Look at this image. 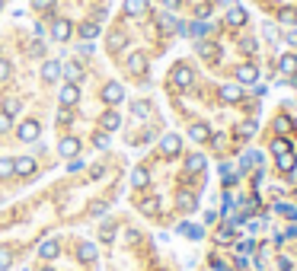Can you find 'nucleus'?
Listing matches in <instances>:
<instances>
[{
	"mask_svg": "<svg viewBox=\"0 0 297 271\" xmlns=\"http://www.w3.org/2000/svg\"><path fill=\"white\" fill-rule=\"evenodd\" d=\"M275 128H278V131H291V118H287V115H278Z\"/></svg>",
	"mask_w": 297,
	"mask_h": 271,
	"instance_id": "41",
	"label": "nucleus"
},
{
	"mask_svg": "<svg viewBox=\"0 0 297 271\" xmlns=\"http://www.w3.org/2000/svg\"><path fill=\"white\" fill-rule=\"evenodd\" d=\"M7 77H10V64H7V61H4V58H0V83H4V80H7Z\"/></svg>",
	"mask_w": 297,
	"mask_h": 271,
	"instance_id": "46",
	"label": "nucleus"
},
{
	"mask_svg": "<svg viewBox=\"0 0 297 271\" xmlns=\"http://www.w3.org/2000/svg\"><path fill=\"white\" fill-rule=\"evenodd\" d=\"M58 121H61V125H71V121H74L71 109H61V112H58Z\"/></svg>",
	"mask_w": 297,
	"mask_h": 271,
	"instance_id": "43",
	"label": "nucleus"
},
{
	"mask_svg": "<svg viewBox=\"0 0 297 271\" xmlns=\"http://www.w3.org/2000/svg\"><path fill=\"white\" fill-rule=\"evenodd\" d=\"M77 99H80V90H77V83L61 86V106H64V109H71Z\"/></svg>",
	"mask_w": 297,
	"mask_h": 271,
	"instance_id": "7",
	"label": "nucleus"
},
{
	"mask_svg": "<svg viewBox=\"0 0 297 271\" xmlns=\"http://www.w3.org/2000/svg\"><path fill=\"white\" fill-rule=\"evenodd\" d=\"M4 131H10V115H7V112H0V134H4Z\"/></svg>",
	"mask_w": 297,
	"mask_h": 271,
	"instance_id": "47",
	"label": "nucleus"
},
{
	"mask_svg": "<svg viewBox=\"0 0 297 271\" xmlns=\"http://www.w3.org/2000/svg\"><path fill=\"white\" fill-rule=\"evenodd\" d=\"M32 7H36V10H51L55 0H32Z\"/></svg>",
	"mask_w": 297,
	"mask_h": 271,
	"instance_id": "44",
	"label": "nucleus"
},
{
	"mask_svg": "<svg viewBox=\"0 0 297 271\" xmlns=\"http://www.w3.org/2000/svg\"><path fill=\"white\" fill-rule=\"evenodd\" d=\"M4 112H7V115H16V112H20V99H7V106H4Z\"/></svg>",
	"mask_w": 297,
	"mask_h": 271,
	"instance_id": "39",
	"label": "nucleus"
},
{
	"mask_svg": "<svg viewBox=\"0 0 297 271\" xmlns=\"http://www.w3.org/2000/svg\"><path fill=\"white\" fill-rule=\"evenodd\" d=\"M131 112H134L137 118H144L147 112H151V106H147V102H134V106H131Z\"/></svg>",
	"mask_w": 297,
	"mask_h": 271,
	"instance_id": "38",
	"label": "nucleus"
},
{
	"mask_svg": "<svg viewBox=\"0 0 297 271\" xmlns=\"http://www.w3.org/2000/svg\"><path fill=\"white\" fill-rule=\"evenodd\" d=\"M42 271H51V268H42Z\"/></svg>",
	"mask_w": 297,
	"mask_h": 271,
	"instance_id": "55",
	"label": "nucleus"
},
{
	"mask_svg": "<svg viewBox=\"0 0 297 271\" xmlns=\"http://www.w3.org/2000/svg\"><path fill=\"white\" fill-rule=\"evenodd\" d=\"M217 4H221V7H233V4H237V0H217Z\"/></svg>",
	"mask_w": 297,
	"mask_h": 271,
	"instance_id": "52",
	"label": "nucleus"
},
{
	"mask_svg": "<svg viewBox=\"0 0 297 271\" xmlns=\"http://www.w3.org/2000/svg\"><path fill=\"white\" fill-rule=\"evenodd\" d=\"M240 96H243L240 83H224V86H221V99H227V102H237Z\"/></svg>",
	"mask_w": 297,
	"mask_h": 271,
	"instance_id": "16",
	"label": "nucleus"
},
{
	"mask_svg": "<svg viewBox=\"0 0 297 271\" xmlns=\"http://www.w3.org/2000/svg\"><path fill=\"white\" fill-rule=\"evenodd\" d=\"M39 255H42V258H55V255H58V242H55V239H45V242L39 246Z\"/></svg>",
	"mask_w": 297,
	"mask_h": 271,
	"instance_id": "22",
	"label": "nucleus"
},
{
	"mask_svg": "<svg viewBox=\"0 0 297 271\" xmlns=\"http://www.w3.org/2000/svg\"><path fill=\"white\" fill-rule=\"evenodd\" d=\"M278 169H281V172H294V153L278 156Z\"/></svg>",
	"mask_w": 297,
	"mask_h": 271,
	"instance_id": "31",
	"label": "nucleus"
},
{
	"mask_svg": "<svg viewBox=\"0 0 297 271\" xmlns=\"http://www.w3.org/2000/svg\"><path fill=\"white\" fill-rule=\"evenodd\" d=\"M214 239L217 242H233V239H237V233H233V226H221V230H217V236H214Z\"/></svg>",
	"mask_w": 297,
	"mask_h": 271,
	"instance_id": "28",
	"label": "nucleus"
},
{
	"mask_svg": "<svg viewBox=\"0 0 297 271\" xmlns=\"http://www.w3.org/2000/svg\"><path fill=\"white\" fill-rule=\"evenodd\" d=\"M128 71H131V74H144V71H147V58L141 55V51L128 55Z\"/></svg>",
	"mask_w": 297,
	"mask_h": 271,
	"instance_id": "13",
	"label": "nucleus"
},
{
	"mask_svg": "<svg viewBox=\"0 0 297 271\" xmlns=\"http://www.w3.org/2000/svg\"><path fill=\"white\" fill-rule=\"evenodd\" d=\"M272 153H275V156L291 153V141H284V137H275V141H272Z\"/></svg>",
	"mask_w": 297,
	"mask_h": 271,
	"instance_id": "23",
	"label": "nucleus"
},
{
	"mask_svg": "<svg viewBox=\"0 0 297 271\" xmlns=\"http://www.w3.org/2000/svg\"><path fill=\"white\" fill-rule=\"evenodd\" d=\"M189 134L195 137V141H205V137L211 134V131H208V125H192V128H189Z\"/></svg>",
	"mask_w": 297,
	"mask_h": 271,
	"instance_id": "34",
	"label": "nucleus"
},
{
	"mask_svg": "<svg viewBox=\"0 0 297 271\" xmlns=\"http://www.w3.org/2000/svg\"><path fill=\"white\" fill-rule=\"evenodd\" d=\"M121 128V115H118V112H106V115H102V131H118Z\"/></svg>",
	"mask_w": 297,
	"mask_h": 271,
	"instance_id": "17",
	"label": "nucleus"
},
{
	"mask_svg": "<svg viewBox=\"0 0 297 271\" xmlns=\"http://www.w3.org/2000/svg\"><path fill=\"white\" fill-rule=\"evenodd\" d=\"M71 32H74V26H71V20H64V16H58V20L51 23V39L55 42H67Z\"/></svg>",
	"mask_w": 297,
	"mask_h": 271,
	"instance_id": "1",
	"label": "nucleus"
},
{
	"mask_svg": "<svg viewBox=\"0 0 297 271\" xmlns=\"http://www.w3.org/2000/svg\"><path fill=\"white\" fill-rule=\"evenodd\" d=\"M198 55H202V58H217V55H221V51H217V45H211V42H198Z\"/></svg>",
	"mask_w": 297,
	"mask_h": 271,
	"instance_id": "26",
	"label": "nucleus"
},
{
	"mask_svg": "<svg viewBox=\"0 0 297 271\" xmlns=\"http://www.w3.org/2000/svg\"><path fill=\"white\" fill-rule=\"evenodd\" d=\"M16 134H20V141H36L39 137V121H23V125L16 128Z\"/></svg>",
	"mask_w": 297,
	"mask_h": 271,
	"instance_id": "10",
	"label": "nucleus"
},
{
	"mask_svg": "<svg viewBox=\"0 0 297 271\" xmlns=\"http://www.w3.org/2000/svg\"><path fill=\"white\" fill-rule=\"evenodd\" d=\"M29 55H32V58H42V55H45V45H42V42H32V45H29Z\"/></svg>",
	"mask_w": 297,
	"mask_h": 271,
	"instance_id": "40",
	"label": "nucleus"
},
{
	"mask_svg": "<svg viewBox=\"0 0 297 271\" xmlns=\"http://www.w3.org/2000/svg\"><path fill=\"white\" fill-rule=\"evenodd\" d=\"M32 172H36V160H29V156L13 160V176H32Z\"/></svg>",
	"mask_w": 297,
	"mask_h": 271,
	"instance_id": "8",
	"label": "nucleus"
},
{
	"mask_svg": "<svg viewBox=\"0 0 297 271\" xmlns=\"http://www.w3.org/2000/svg\"><path fill=\"white\" fill-rule=\"evenodd\" d=\"M157 211V201H144V214H154Z\"/></svg>",
	"mask_w": 297,
	"mask_h": 271,
	"instance_id": "50",
	"label": "nucleus"
},
{
	"mask_svg": "<svg viewBox=\"0 0 297 271\" xmlns=\"http://www.w3.org/2000/svg\"><path fill=\"white\" fill-rule=\"evenodd\" d=\"M160 150L167 153V156H176V153L182 150V137H179V134H167V137L160 141Z\"/></svg>",
	"mask_w": 297,
	"mask_h": 271,
	"instance_id": "5",
	"label": "nucleus"
},
{
	"mask_svg": "<svg viewBox=\"0 0 297 271\" xmlns=\"http://www.w3.org/2000/svg\"><path fill=\"white\" fill-rule=\"evenodd\" d=\"M256 134V121H243L240 125V137H252Z\"/></svg>",
	"mask_w": 297,
	"mask_h": 271,
	"instance_id": "36",
	"label": "nucleus"
},
{
	"mask_svg": "<svg viewBox=\"0 0 297 271\" xmlns=\"http://www.w3.org/2000/svg\"><path fill=\"white\" fill-rule=\"evenodd\" d=\"M243 51H246V55H249V51H256V39H243V45H240Z\"/></svg>",
	"mask_w": 297,
	"mask_h": 271,
	"instance_id": "48",
	"label": "nucleus"
},
{
	"mask_svg": "<svg viewBox=\"0 0 297 271\" xmlns=\"http://www.w3.org/2000/svg\"><path fill=\"white\" fill-rule=\"evenodd\" d=\"M157 23H160L163 32H186V26H182L176 16H170V13H160V16H157Z\"/></svg>",
	"mask_w": 297,
	"mask_h": 271,
	"instance_id": "6",
	"label": "nucleus"
},
{
	"mask_svg": "<svg viewBox=\"0 0 297 271\" xmlns=\"http://www.w3.org/2000/svg\"><path fill=\"white\" fill-rule=\"evenodd\" d=\"M121 99H125V86H121V83H106V86H102V102L118 106Z\"/></svg>",
	"mask_w": 297,
	"mask_h": 271,
	"instance_id": "3",
	"label": "nucleus"
},
{
	"mask_svg": "<svg viewBox=\"0 0 297 271\" xmlns=\"http://www.w3.org/2000/svg\"><path fill=\"white\" fill-rule=\"evenodd\" d=\"M163 4H167V7H170V10H173V7H176V4H179V0H163Z\"/></svg>",
	"mask_w": 297,
	"mask_h": 271,
	"instance_id": "53",
	"label": "nucleus"
},
{
	"mask_svg": "<svg viewBox=\"0 0 297 271\" xmlns=\"http://www.w3.org/2000/svg\"><path fill=\"white\" fill-rule=\"evenodd\" d=\"M195 204H198V201H195L192 191H179V195H176V207L182 214H192V211H195Z\"/></svg>",
	"mask_w": 297,
	"mask_h": 271,
	"instance_id": "9",
	"label": "nucleus"
},
{
	"mask_svg": "<svg viewBox=\"0 0 297 271\" xmlns=\"http://www.w3.org/2000/svg\"><path fill=\"white\" fill-rule=\"evenodd\" d=\"M186 169L192 172V176H195V172H202V169H205V156H202V153H192L189 160H186Z\"/></svg>",
	"mask_w": 297,
	"mask_h": 271,
	"instance_id": "20",
	"label": "nucleus"
},
{
	"mask_svg": "<svg viewBox=\"0 0 297 271\" xmlns=\"http://www.w3.org/2000/svg\"><path fill=\"white\" fill-rule=\"evenodd\" d=\"M259 163H262V153H259V150H249V153L240 160V166H243V169H249V166H259Z\"/></svg>",
	"mask_w": 297,
	"mask_h": 271,
	"instance_id": "27",
	"label": "nucleus"
},
{
	"mask_svg": "<svg viewBox=\"0 0 297 271\" xmlns=\"http://www.w3.org/2000/svg\"><path fill=\"white\" fill-rule=\"evenodd\" d=\"M0 10H4V0H0Z\"/></svg>",
	"mask_w": 297,
	"mask_h": 271,
	"instance_id": "54",
	"label": "nucleus"
},
{
	"mask_svg": "<svg viewBox=\"0 0 297 271\" xmlns=\"http://www.w3.org/2000/svg\"><path fill=\"white\" fill-rule=\"evenodd\" d=\"M61 77V64L58 61H45V67H42V80L51 83V80H58Z\"/></svg>",
	"mask_w": 297,
	"mask_h": 271,
	"instance_id": "15",
	"label": "nucleus"
},
{
	"mask_svg": "<svg viewBox=\"0 0 297 271\" xmlns=\"http://www.w3.org/2000/svg\"><path fill=\"white\" fill-rule=\"evenodd\" d=\"M10 268V249H0V271Z\"/></svg>",
	"mask_w": 297,
	"mask_h": 271,
	"instance_id": "42",
	"label": "nucleus"
},
{
	"mask_svg": "<svg viewBox=\"0 0 297 271\" xmlns=\"http://www.w3.org/2000/svg\"><path fill=\"white\" fill-rule=\"evenodd\" d=\"M259 80V67L256 64H240L237 67V83H256Z\"/></svg>",
	"mask_w": 297,
	"mask_h": 271,
	"instance_id": "4",
	"label": "nucleus"
},
{
	"mask_svg": "<svg viewBox=\"0 0 297 271\" xmlns=\"http://www.w3.org/2000/svg\"><path fill=\"white\" fill-rule=\"evenodd\" d=\"M125 48V32H112L109 36V51H121Z\"/></svg>",
	"mask_w": 297,
	"mask_h": 271,
	"instance_id": "29",
	"label": "nucleus"
},
{
	"mask_svg": "<svg viewBox=\"0 0 297 271\" xmlns=\"http://www.w3.org/2000/svg\"><path fill=\"white\" fill-rule=\"evenodd\" d=\"M179 233H189V239H202L205 236V230L195 226V223H179Z\"/></svg>",
	"mask_w": 297,
	"mask_h": 271,
	"instance_id": "24",
	"label": "nucleus"
},
{
	"mask_svg": "<svg viewBox=\"0 0 297 271\" xmlns=\"http://www.w3.org/2000/svg\"><path fill=\"white\" fill-rule=\"evenodd\" d=\"M275 211H278V214H284V217H291V220H297V207H294V204H281V201H278Z\"/></svg>",
	"mask_w": 297,
	"mask_h": 271,
	"instance_id": "35",
	"label": "nucleus"
},
{
	"mask_svg": "<svg viewBox=\"0 0 297 271\" xmlns=\"http://www.w3.org/2000/svg\"><path fill=\"white\" fill-rule=\"evenodd\" d=\"M77 258L80 261H96V246L93 242H80V246H77Z\"/></svg>",
	"mask_w": 297,
	"mask_h": 271,
	"instance_id": "18",
	"label": "nucleus"
},
{
	"mask_svg": "<svg viewBox=\"0 0 297 271\" xmlns=\"http://www.w3.org/2000/svg\"><path fill=\"white\" fill-rule=\"evenodd\" d=\"M287 42H291V45H297V32H287Z\"/></svg>",
	"mask_w": 297,
	"mask_h": 271,
	"instance_id": "51",
	"label": "nucleus"
},
{
	"mask_svg": "<svg viewBox=\"0 0 297 271\" xmlns=\"http://www.w3.org/2000/svg\"><path fill=\"white\" fill-rule=\"evenodd\" d=\"M192 80H195V77H192V67L189 64H176V67H173V83H176L179 90H189Z\"/></svg>",
	"mask_w": 297,
	"mask_h": 271,
	"instance_id": "2",
	"label": "nucleus"
},
{
	"mask_svg": "<svg viewBox=\"0 0 297 271\" xmlns=\"http://www.w3.org/2000/svg\"><path fill=\"white\" fill-rule=\"evenodd\" d=\"M131 185H134V188H147V185H151V172H147L144 166L131 169Z\"/></svg>",
	"mask_w": 297,
	"mask_h": 271,
	"instance_id": "12",
	"label": "nucleus"
},
{
	"mask_svg": "<svg viewBox=\"0 0 297 271\" xmlns=\"http://www.w3.org/2000/svg\"><path fill=\"white\" fill-rule=\"evenodd\" d=\"M278 271H291V258H284V255L278 258Z\"/></svg>",
	"mask_w": 297,
	"mask_h": 271,
	"instance_id": "49",
	"label": "nucleus"
},
{
	"mask_svg": "<svg viewBox=\"0 0 297 271\" xmlns=\"http://www.w3.org/2000/svg\"><path fill=\"white\" fill-rule=\"evenodd\" d=\"M13 176V160H0V179Z\"/></svg>",
	"mask_w": 297,
	"mask_h": 271,
	"instance_id": "37",
	"label": "nucleus"
},
{
	"mask_svg": "<svg viewBox=\"0 0 297 271\" xmlns=\"http://www.w3.org/2000/svg\"><path fill=\"white\" fill-rule=\"evenodd\" d=\"M205 32H211V26H208V23H202V20H198V23H192V26H189V36H195V39H202V36H205Z\"/></svg>",
	"mask_w": 297,
	"mask_h": 271,
	"instance_id": "30",
	"label": "nucleus"
},
{
	"mask_svg": "<svg viewBox=\"0 0 297 271\" xmlns=\"http://www.w3.org/2000/svg\"><path fill=\"white\" fill-rule=\"evenodd\" d=\"M278 67H281L284 77H294L297 74V58L294 55H281V64H278Z\"/></svg>",
	"mask_w": 297,
	"mask_h": 271,
	"instance_id": "19",
	"label": "nucleus"
},
{
	"mask_svg": "<svg viewBox=\"0 0 297 271\" xmlns=\"http://www.w3.org/2000/svg\"><path fill=\"white\" fill-rule=\"evenodd\" d=\"M58 150H61V156H77L80 153V141H77V137H64V141L58 144Z\"/></svg>",
	"mask_w": 297,
	"mask_h": 271,
	"instance_id": "14",
	"label": "nucleus"
},
{
	"mask_svg": "<svg viewBox=\"0 0 297 271\" xmlns=\"http://www.w3.org/2000/svg\"><path fill=\"white\" fill-rule=\"evenodd\" d=\"M246 23V10H243V7H227V26H233V29H237V26H243Z\"/></svg>",
	"mask_w": 297,
	"mask_h": 271,
	"instance_id": "11",
	"label": "nucleus"
},
{
	"mask_svg": "<svg viewBox=\"0 0 297 271\" xmlns=\"http://www.w3.org/2000/svg\"><path fill=\"white\" fill-rule=\"evenodd\" d=\"M125 10H128L131 16H141V13H144V0H125Z\"/></svg>",
	"mask_w": 297,
	"mask_h": 271,
	"instance_id": "32",
	"label": "nucleus"
},
{
	"mask_svg": "<svg viewBox=\"0 0 297 271\" xmlns=\"http://www.w3.org/2000/svg\"><path fill=\"white\" fill-rule=\"evenodd\" d=\"M64 77H67V83H77V80L83 77L80 64H77V61H71V64H64Z\"/></svg>",
	"mask_w": 297,
	"mask_h": 271,
	"instance_id": "21",
	"label": "nucleus"
},
{
	"mask_svg": "<svg viewBox=\"0 0 297 271\" xmlns=\"http://www.w3.org/2000/svg\"><path fill=\"white\" fill-rule=\"evenodd\" d=\"M278 20H281L284 26H294V23H297V10H294V7H284V10H281V16H278Z\"/></svg>",
	"mask_w": 297,
	"mask_h": 271,
	"instance_id": "33",
	"label": "nucleus"
},
{
	"mask_svg": "<svg viewBox=\"0 0 297 271\" xmlns=\"http://www.w3.org/2000/svg\"><path fill=\"white\" fill-rule=\"evenodd\" d=\"M96 147H109V134L106 131H99V134H96V141H93Z\"/></svg>",
	"mask_w": 297,
	"mask_h": 271,
	"instance_id": "45",
	"label": "nucleus"
},
{
	"mask_svg": "<svg viewBox=\"0 0 297 271\" xmlns=\"http://www.w3.org/2000/svg\"><path fill=\"white\" fill-rule=\"evenodd\" d=\"M80 36H83L86 42H93L96 36H99V23H83V26H80Z\"/></svg>",
	"mask_w": 297,
	"mask_h": 271,
	"instance_id": "25",
	"label": "nucleus"
}]
</instances>
